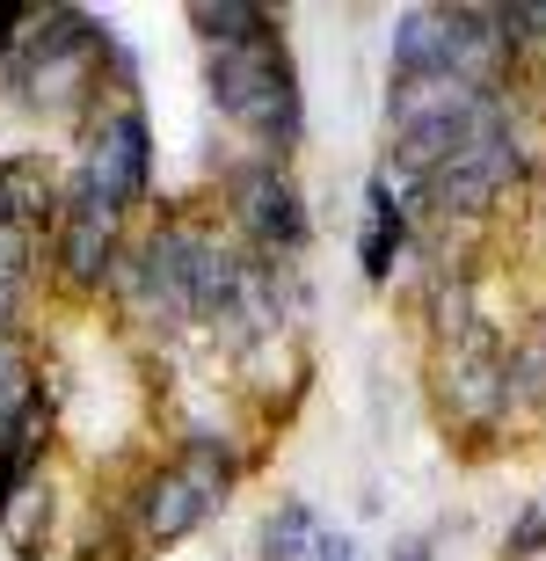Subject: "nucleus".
<instances>
[{
	"mask_svg": "<svg viewBox=\"0 0 546 561\" xmlns=\"http://www.w3.org/2000/svg\"><path fill=\"white\" fill-rule=\"evenodd\" d=\"M211 103L263 146L299 139V88H292V51L284 37H255V44H211Z\"/></svg>",
	"mask_w": 546,
	"mask_h": 561,
	"instance_id": "1",
	"label": "nucleus"
},
{
	"mask_svg": "<svg viewBox=\"0 0 546 561\" xmlns=\"http://www.w3.org/2000/svg\"><path fill=\"white\" fill-rule=\"evenodd\" d=\"M147 183H153V131H147V110L125 103L109 110L103 131H95V146H88V168H81V197H95V205L109 211H139L147 205Z\"/></svg>",
	"mask_w": 546,
	"mask_h": 561,
	"instance_id": "2",
	"label": "nucleus"
},
{
	"mask_svg": "<svg viewBox=\"0 0 546 561\" xmlns=\"http://www.w3.org/2000/svg\"><path fill=\"white\" fill-rule=\"evenodd\" d=\"M226 205H233V219H241L270 255H299V249H306V205H299V183L277 161L233 168V175H226Z\"/></svg>",
	"mask_w": 546,
	"mask_h": 561,
	"instance_id": "3",
	"label": "nucleus"
},
{
	"mask_svg": "<svg viewBox=\"0 0 546 561\" xmlns=\"http://www.w3.org/2000/svg\"><path fill=\"white\" fill-rule=\"evenodd\" d=\"M117 255H125V211L95 205L81 190H66V219H59V241H51V263L73 291H103L117 277Z\"/></svg>",
	"mask_w": 546,
	"mask_h": 561,
	"instance_id": "4",
	"label": "nucleus"
},
{
	"mask_svg": "<svg viewBox=\"0 0 546 561\" xmlns=\"http://www.w3.org/2000/svg\"><path fill=\"white\" fill-rule=\"evenodd\" d=\"M510 175H518V146H510L503 131H488V139H474L466 153H452V161L430 175V197H438V211H481Z\"/></svg>",
	"mask_w": 546,
	"mask_h": 561,
	"instance_id": "5",
	"label": "nucleus"
},
{
	"mask_svg": "<svg viewBox=\"0 0 546 561\" xmlns=\"http://www.w3.org/2000/svg\"><path fill=\"white\" fill-rule=\"evenodd\" d=\"M131 511H139V540L147 547H169V540H183V533H197V525L211 518V503L197 496V481H189L183 467H153V474L139 481V496H131Z\"/></svg>",
	"mask_w": 546,
	"mask_h": 561,
	"instance_id": "6",
	"label": "nucleus"
},
{
	"mask_svg": "<svg viewBox=\"0 0 546 561\" xmlns=\"http://www.w3.org/2000/svg\"><path fill=\"white\" fill-rule=\"evenodd\" d=\"M189 22H197L211 44H255V37H270V30H277L270 8H248V0H197Z\"/></svg>",
	"mask_w": 546,
	"mask_h": 561,
	"instance_id": "7",
	"label": "nucleus"
},
{
	"mask_svg": "<svg viewBox=\"0 0 546 561\" xmlns=\"http://www.w3.org/2000/svg\"><path fill=\"white\" fill-rule=\"evenodd\" d=\"M37 409V379H30V343L15 329L0 335V437Z\"/></svg>",
	"mask_w": 546,
	"mask_h": 561,
	"instance_id": "8",
	"label": "nucleus"
},
{
	"mask_svg": "<svg viewBox=\"0 0 546 561\" xmlns=\"http://www.w3.org/2000/svg\"><path fill=\"white\" fill-rule=\"evenodd\" d=\"M306 533H314V518H306V503H284V511L270 518V533H263V547H270V561H299Z\"/></svg>",
	"mask_w": 546,
	"mask_h": 561,
	"instance_id": "9",
	"label": "nucleus"
},
{
	"mask_svg": "<svg viewBox=\"0 0 546 561\" xmlns=\"http://www.w3.org/2000/svg\"><path fill=\"white\" fill-rule=\"evenodd\" d=\"M30 22H37V8H22V0H0V59H8V51L30 37Z\"/></svg>",
	"mask_w": 546,
	"mask_h": 561,
	"instance_id": "10",
	"label": "nucleus"
},
{
	"mask_svg": "<svg viewBox=\"0 0 546 561\" xmlns=\"http://www.w3.org/2000/svg\"><path fill=\"white\" fill-rule=\"evenodd\" d=\"M386 561H430V540H408L400 554H386Z\"/></svg>",
	"mask_w": 546,
	"mask_h": 561,
	"instance_id": "11",
	"label": "nucleus"
}]
</instances>
